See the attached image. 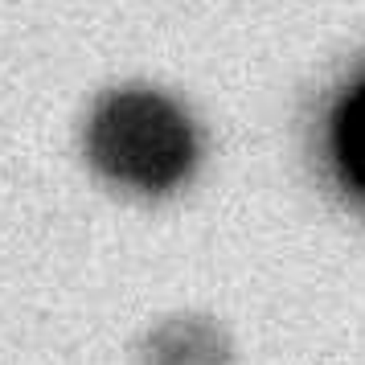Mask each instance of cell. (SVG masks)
Returning a JSON list of instances; mask_svg holds the SVG:
<instances>
[{
    "mask_svg": "<svg viewBox=\"0 0 365 365\" xmlns=\"http://www.w3.org/2000/svg\"><path fill=\"white\" fill-rule=\"evenodd\" d=\"M332 148H336V165L345 168V177L357 189H365V83L341 103L336 123H332Z\"/></svg>",
    "mask_w": 365,
    "mask_h": 365,
    "instance_id": "7a4b0ae2",
    "label": "cell"
},
{
    "mask_svg": "<svg viewBox=\"0 0 365 365\" xmlns=\"http://www.w3.org/2000/svg\"><path fill=\"white\" fill-rule=\"evenodd\" d=\"M91 160L135 189H168L193 165V128L152 91H119L91 119Z\"/></svg>",
    "mask_w": 365,
    "mask_h": 365,
    "instance_id": "6da1fadb",
    "label": "cell"
}]
</instances>
